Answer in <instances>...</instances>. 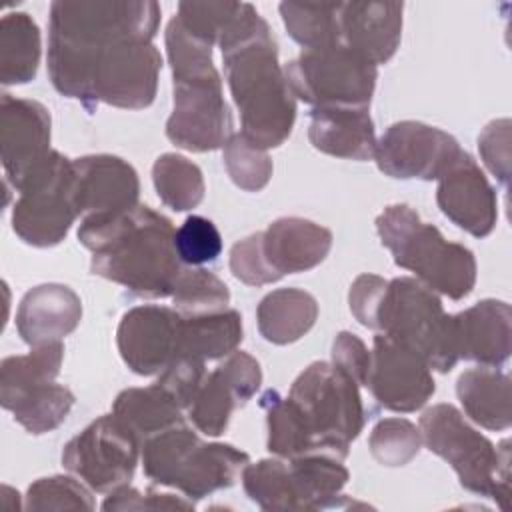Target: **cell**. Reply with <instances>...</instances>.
Here are the masks:
<instances>
[{
    "instance_id": "6da1fadb",
    "label": "cell",
    "mask_w": 512,
    "mask_h": 512,
    "mask_svg": "<svg viewBox=\"0 0 512 512\" xmlns=\"http://www.w3.org/2000/svg\"><path fill=\"white\" fill-rule=\"evenodd\" d=\"M232 100L240 112V134L270 150L282 146L296 120V96L278 60V44L258 10H242L218 42Z\"/></svg>"
},
{
    "instance_id": "7a4b0ae2",
    "label": "cell",
    "mask_w": 512,
    "mask_h": 512,
    "mask_svg": "<svg viewBox=\"0 0 512 512\" xmlns=\"http://www.w3.org/2000/svg\"><path fill=\"white\" fill-rule=\"evenodd\" d=\"M174 224L150 206L82 218L78 240L92 252L90 270L140 298L172 296L182 262Z\"/></svg>"
},
{
    "instance_id": "3957f363",
    "label": "cell",
    "mask_w": 512,
    "mask_h": 512,
    "mask_svg": "<svg viewBox=\"0 0 512 512\" xmlns=\"http://www.w3.org/2000/svg\"><path fill=\"white\" fill-rule=\"evenodd\" d=\"M160 70L162 56L152 42H118L98 52L48 42L52 86L90 112L100 102L126 110L148 108L156 98Z\"/></svg>"
},
{
    "instance_id": "277c9868",
    "label": "cell",
    "mask_w": 512,
    "mask_h": 512,
    "mask_svg": "<svg viewBox=\"0 0 512 512\" xmlns=\"http://www.w3.org/2000/svg\"><path fill=\"white\" fill-rule=\"evenodd\" d=\"M376 230L394 264L414 272L432 292L450 300H462L472 292L478 270L474 252L464 244L448 242L408 204L386 206L376 218Z\"/></svg>"
},
{
    "instance_id": "5b68a950",
    "label": "cell",
    "mask_w": 512,
    "mask_h": 512,
    "mask_svg": "<svg viewBox=\"0 0 512 512\" xmlns=\"http://www.w3.org/2000/svg\"><path fill=\"white\" fill-rule=\"evenodd\" d=\"M142 468L148 480L176 488L190 500L230 488L250 456L224 442H204L186 422L142 442Z\"/></svg>"
},
{
    "instance_id": "8992f818",
    "label": "cell",
    "mask_w": 512,
    "mask_h": 512,
    "mask_svg": "<svg viewBox=\"0 0 512 512\" xmlns=\"http://www.w3.org/2000/svg\"><path fill=\"white\" fill-rule=\"evenodd\" d=\"M422 444L456 472L460 486L478 496L492 498L504 510L510 496V444L494 446L468 424L452 404H434L420 416Z\"/></svg>"
},
{
    "instance_id": "52a82bcc",
    "label": "cell",
    "mask_w": 512,
    "mask_h": 512,
    "mask_svg": "<svg viewBox=\"0 0 512 512\" xmlns=\"http://www.w3.org/2000/svg\"><path fill=\"white\" fill-rule=\"evenodd\" d=\"M360 386L332 362H312L292 382L288 400L296 408L316 454L344 460L364 428Z\"/></svg>"
},
{
    "instance_id": "ba28073f",
    "label": "cell",
    "mask_w": 512,
    "mask_h": 512,
    "mask_svg": "<svg viewBox=\"0 0 512 512\" xmlns=\"http://www.w3.org/2000/svg\"><path fill=\"white\" fill-rule=\"evenodd\" d=\"M376 330L416 352L432 370L450 372L460 360L452 314H446L436 292L416 278L388 280Z\"/></svg>"
},
{
    "instance_id": "9c48e42d",
    "label": "cell",
    "mask_w": 512,
    "mask_h": 512,
    "mask_svg": "<svg viewBox=\"0 0 512 512\" xmlns=\"http://www.w3.org/2000/svg\"><path fill=\"white\" fill-rule=\"evenodd\" d=\"M158 24L160 4L152 0H56L48 40L98 52L118 42H152Z\"/></svg>"
},
{
    "instance_id": "30bf717a",
    "label": "cell",
    "mask_w": 512,
    "mask_h": 512,
    "mask_svg": "<svg viewBox=\"0 0 512 512\" xmlns=\"http://www.w3.org/2000/svg\"><path fill=\"white\" fill-rule=\"evenodd\" d=\"M16 192L12 230L30 246L50 248L60 244L80 218L74 202L72 160L56 150L48 152Z\"/></svg>"
},
{
    "instance_id": "8fae6325",
    "label": "cell",
    "mask_w": 512,
    "mask_h": 512,
    "mask_svg": "<svg viewBox=\"0 0 512 512\" xmlns=\"http://www.w3.org/2000/svg\"><path fill=\"white\" fill-rule=\"evenodd\" d=\"M284 76L292 94L312 108H370L378 66L338 42L302 50L284 66Z\"/></svg>"
},
{
    "instance_id": "7c38bea8",
    "label": "cell",
    "mask_w": 512,
    "mask_h": 512,
    "mask_svg": "<svg viewBox=\"0 0 512 512\" xmlns=\"http://www.w3.org/2000/svg\"><path fill=\"white\" fill-rule=\"evenodd\" d=\"M142 452L140 438L114 414H104L70 438L62 464L94 492L128 484Z\"/></svg>"
},
{
    "instance_id": "4fadbf2b",
    "label": "cell",
    "mask_w": 512,
    "mask_h": 512,
    "mask_svg": "<svg viewBox=\"0 0 512 512\" xmlns=\"http://www.w3.org/2000/svg\"><path fill=\"white\" fill-rule=\"evenodd\" d=\"M172 84V114L166 120L168 140L190 152L224 148L232 136V114L222 94L220 74L172 80Z\"/></svg>"
},
{
    "instance_id": "5bb4252c",
    "label": "cell",
    "mask_w": 512,
    "mask_h": 512,
    "mask_svg": "<svg viewBox=\"0 0 512 512\" xmlns=\"http://www.w3.org/2000/svg\"><path fill=\"white\" fill-rule=\"evenodd\" d=\"M460 150L452 134L418 120H402L378 138L374 160L390 178L438 180Z\"/></svg>"
},
{
    "instance_id": "9a60e30c",
    "label": "cell",
    "mask_w": 512,
    "mask_h": 512,
    "mask_svg": "<svg viewBox=\"0 0 512 512\" xmlns=\"http://www.w3.org/2000/svg\"><path fill=\"white\" fill-rule=\"evenodd\" d=\"M366 388L380 406L392 412H416L434 394L432 368L410 348L378 332Z\"/></svg>"
},
{
    "instance_id": "2e32d148",
    "label": "cell",
    "mask_w": 512,
    "mask_h": 512,
    "mask_svg": "<svg viewBox=\"0 0 512 512\" xmlns=\"http://www.w3.org/2000/svg\"><path fill=\"white\" fill-rule=\"evenodd\" d=\"M184 316L168 306L144 304L130 308L116 330V344L124 364L138 376L160 374L180 356Z\"/></svg>"
},
{
    "instance_id": "e0dca14e",
    "label": "cell",
    "mask_w": 512,
    "mask_h": 512,
    "mask_svg": "<svg viewBox=\"0 0 512 512\" xmlns=\"http://www.w3.org/2000/svg\"><path fill=\"white\" fill-rule=\"evenodd\" d=\"M50 112L36 100L2 94L0 160L4 186L18 190L50 152Z\"/></svg>"
},
{
    "instance_id": "ac0fdd59",
    "label": "cell",
    "mask_w": 512,
    "mask_h": 512,
    "mask_svg": "<svg viewBox=\"0 0 512 512\" xmlns=\"http://www.w3.org/2000/svg\"><path fill=\"white\" fill-rule=\"evenodd\" d=\"M436 202L450 222L476 238L488 236L496 226V190L466 150H460L438 178Z\"/></svg>"
},
{
    "instance_id": "d6986e66",
    "label": "cell",
    "mask_w": 512,
    "mask_h": 512,
    "mask_svg": "<svg viewBox=\"0 0 512 512\" xmlns=\"http://www.w3.org/2000/svg\"><path fill=\"white\" fill-rule=\"evenodd\" d=\"M74 202L78 216L108 214L134 208L140 180L132 164L112 154H88L72 160Z\"/></svg>"
},
{
    "instance_id": "ffe728a7",
    "label": "cell",
    "mask_w": 512,
    "mask_h": 512,
    "mask_svg": "<svg viewBox=\"0 0 512 512\" xmlns=\"http://www.w3.org/2000/svg\"><path fill=\"white\" fill-rule=\"evenodd\" d=\"M402 2L352 0L340 4V44L374 66L386 64L402 38Z\"/></svg>"
},
{
    "instance_id": "44dd1931",
    "label": "cell",
    "mask_w": 512,
    "mask_h": 512,
    "mask_svg": "<svg viewBox=\"0 0 512 512\" xmlns=\"http://www.w3.org/2000/svg\"><path fill=\"white\" fill-rule=\"evenodd\" d=\"M82 320V300L66 284H38L30 288L16 310V330L30 346L62 342Z\"/></svg>"
},
{
    "instance_id": "7402d4cb",
    "label": "cell",
    "mask_w": 512,
    "mask_h": 512,
    "mask_svg": "<svg viewBox=\"0 0 512 512\" xmlns=\"http://www.w3.org/2000/svg\"><path fill=\"white\" fill-rule=\"evenodd\" d=\"M458 358L480 366H502L510 358L512 308L504 300L486 298L452 314Z\"/></svg>"
},
{
    "instance_id": "603a6c76",
    "label": "cell",
    "mask_w": 512,
    "mask_h": 512,
    "mask_svg": "<svg viewBox=\"0 0 512 512\" xmlns=\"http://www.w3.org/2000/svg\"><path fill=\"white\" fill-rule=\"evenodd\" d=\"M262 248L278 278L316 268L332 248V232L300 216H284L262 232Z\"/></svg>"
},
{
    "instance_id": "cb8c5ba5",
    "label": "cell",
    "mask_w": 512,
    "mask_h": 512,
    "mask_svg": "<svg viewBox=\"0 0 512 512\" xmlns=\"http://www.w3.org/2000/svg\"><path fill=\"white\" fill-rule=\"evenodd\" d=\"M308 138L328 156L358 162L372 160L378 142L368 108L352 106L312 108Z\"/></svg>"
},
{
    "instance_id": "d4e9b609",
    "label": "cell",
    "mask_w": 512,
    "mask_h": 512,
    "mask_svg": "<svg viewBox=\"0 0 512 512\" xmlns=\"http://www.w3.org/2000/svg\"><path fill=\"white\" fill-rule=\"evenodd\" d=\"M456 396L464 414L478 426L494 432L510 428V378L498 366L478 364L464 370L456 382Z\"/></svg>"
},
{
    "instance_id": "484cf974",
    "label": "cell",
    "mask_w": 512,
    "mask_h": 512,
    "mask_svg": "<svg viewBox=\"0 0 512 512\" xmlns=\"http://www.w3.org/2000/svg\"><path fill=\"white\" fill-rule=\"evenodd\" d=\"M318 318L316 298L300 288H278L266 294L256 308L258 332L266 342L284 346L310 332Z\"/></svg>"
},
{
    "instance_id": "4316f807",
    "label": "cell",
    "mask_w": 512,
    "mask_h": 512,
    "mask_svg": "<svg viewBox=\"0 0 512 512\" xmlns=\"http://www.w3.org/2000/svg\"><path fill=\"white\" fill-rule=\"evenodd\" d=\"M288 470L296 510H328L342 506V488L350 478V472L342 460L326 454H306L288 458Z\"/></svg>"
},
{
    "instance_id": "83f0119b",
    "label": "cell",
    "mask_w": 512,
    "mask_h": 512,
    "mask_svg": "<svg viewBox=\"0 0 512 512\" xmlns=\"http://www.w3.org/2000/svg\"><path fill=\"white\" fill-rule=\"evenodd\" d=\"M42 44L40 28L26 12H10L0 20V82L26 84L36 78Z\"/></svg>"
},
{
    "instance_id": "f1b7e54d",
    "label": "cell",
    "mask_w": 512,
    "mask_h": 512,
    "mask_svg": "<svg viewBox=\"0 0 512 512\" xmlns=\"http://www.w3.org/2000/svg\"><path fill=\"white\" fill-rule=\"evenodd\" d=\"M64 360V344L34 346L28 354L8 356L0 362V404L10 410L30 390L54 382Z\"/></svg>"
},
{
    "instance_id": "f546056e",
    "label": "cell",
    "mask_w": 512,
    "mask_h": 512,
    "mask_svg": "<svg viewBox=\"0 0 512 512\" xmlns=\"http://www.w3.org/2000/svg\"><path fill=\"white\" fill-rule=\"evenodd\" d=\"M182 412L184 410L156 382L146 388H126L112 404V414L120 418L140 442L182 424Z\"/></svg>"
},
{
    "instance_id": "4dcf8cb0",
    "label": "cell",
    "mask_w": 512,
    "mask_h": 512,
    "mask_svg": "<svg viewBox=\"0 0 512 512\" xmlns=\"http://www.w3.org/2000/svg\"><path fill=\"white\" fill-rule=\"evenodd\" d=\"M242 316L234 308L190 316L182 322L180 354L200 360H218L232 354L242 342Z\"/></svg>"
},
{
    "instance_id": "1f68e13d",
    "label": "cell",
    "mask_w": 512,
    "mask_h": 512,
    "mask_svg": "<svg viewBox=\"0 0 512 512\" xmlns=\"http://www.w3.org/2000/svg\"><path fill=\"white\" fill-rule=\"evenodd\" d=\"M152 182L162 204L174 212L196 208L206 192L200 166L174 152L156 158L152 166Z\"/></svg>"
},
{
    "instance_id": "d6a6232c",
    "label": "cell",
    "mask_w": 512,
    "mask_h": 512,
    "mask_svg": "<svg viewBox=\"0 0 512 512\" xmlns=\"http://www.w3.org/2000/svg\"><path fill=\"white\" fill-rule=\"evenodd\" d=\"M342 2H282L278 6L288 36L304 50L340 42Z\"/></svg>"
},
{
    "instance_id": "836d02e7",
    "label": "cell",
    "mask_w": 512,
    "mask_h": 512,
    "mask_svg": "<svg viewBox=\"0 0 512 512\" xmlns=\"http://www.w3.org/2000/svg\"><path fill=\"white\" fill-rule=\"evenodd\" d=\"M260 406L266 412L268 450L278 458H298L316 454L310 434L306 432L296 408L286 396L276 390H266L260 398Z\"/></svg>"
},
{
    "instance_id": "e575fe53",
    "label": "cell",
    "mask_w": 512,
    "mask_h": 512,
    "mask_svg": "<svg viewBox=\"0 0 512 512\" xmlns=\"http://www.w3.org/2000/svg\"><path fill=\"white\" fill-rule=\"evenodd\" d=\"M242 488L246 496L262 510H296V498L286 458H264L246 464L242 474Z\"/></svg>"
},
{
    "instance_id": "d590c367",
    "label": "cell",
    "mask_w": 512,
    "mask_h": 512,
    "mask_svg": "<svg viewBox=\"0 0 512 512\" xmlns=\"http://www.w3.org/2000/svg\"><path fill=\"white\" fill-rule=\"evenodd\" d=\"M236 408H242L230 382L216 366L206 374L194 400L186 408L192 426L206 436H220L226 432L230 416Z\"/></svg>"
},
{
    "instance_id": "8d00e7d4",
    "label": "cell",
    "mask_w": 512,
    "mask_h": 512,
    "mask_svg": "<svg viewBox=\"0 0 512 512\" xmlns=\"http://www.w3.org/2000/svg\"><path fill=\"white\" fill-rule=\"evenodd\" d=\"M74 394L62 384H44L22 396L10 412L14 420L30 434H46L56 430L74 406Z\"/></svg>"
},
{
    "instance_id": "74e56055",
    "label": "cell",
    "mask_w": 512,
    "mask_h": 512,
    "mask_svg": "<svg viewBox=\"0 0 512 512\" xmlns=\"http://www.w3.org/2000/svg\"><path fill=\"white\" fill-rule=\"evenodd\" d=\"M170 298L174 310H178L184 318H190L226 310L230 302V290L216 274L192 266L182 270Z\"/></svg>"
},
{
    "instance_id": "f35d334b",
    "label": "cell",
    "mask_w": 512,
    "mask_h": 512,
    "mask_svg": "<svg viewBox=\"0 0 512 512\" xmlns=\"http://www.w3.org/2000/svg\"><path fill=\"white\" fill-rule=\"evenodd\" d=\"M368 448L382 466H406L420 452L422 434L420 428L406 418H384L372 428Z\"/></svg>"
},
{
    "instance_id": "ab89813d",
    "label": "cell",
    "mask_w": 512,
    "mask_h": 512,
    "mask_svg": "<svg viewBox=\"0 0 512 512\" xmlns=\"http://www.w3.org/2000/svg\"><path fill=\"white\" fill-rule=\"evenodd\" d=\"M222 160L230 180L246 192H260L270 182L274 170L268 152L246 140L240 132L226 140Z\"/></svg>"
},
{
    "instance_id": "60d3db41",
    "label": "cell",
    "mask_w": 512,
    "mask_h": 512,
    "mask_svg": "<svg viewBox=\"0 0 512 512\" xmlns=\"http://www.w3.org/2000/svg\"><path fill=\"white\" fill-rule=\"evenodd\" d=\"M26 510H92L90 488L72 476L38 478L28 486Z\"/></svg>"
},
{
    "instance_id": "b9f144b4",
    "label": "cell",
    "mask_w": 512,
    "mask_h": 512,
    "mask_svg": "<svg viewBox=\"0 0 512 512\" xmlns=\"http://www.w3.org/2000/svg\"><path fill=\"white\" fill-rule=\"evenodd\" d=\"M174 248L182 264L200 268L220 256L222 236L212 220L192 214L176 228Z\"/></svg>"
},
{
    "instance_id": "7bdbcfd3",
    "label": "cell",
    "mask_w": 512,
    "mask_h": 512,
    "mask_svg": "<svg viewBox=\"0 0 512 512\" xmlns=\"http://www.w3.org/2000/svg\"><path fill=\"white\" fill-rule=\"evenodd\" d=\"M240 10L242 2H180L176 18L190 34L214 46Z\"/></svg>"
},
{
    "instance_id": "ee69618b",
    "label": "cell",
    "mask_w": 512,
    "mask_h": 512,
    "mask_svg": "<svg viewBox=\"0 0 512 512\" xmlns=\"http://www.w3.org/2000/svg\"><path fill=\"white\" fill-rule=\"evenodd\" d=\"M206 360L180 354L160 374L156 384L182 408L186 410L194 400L200 384L206 378Z\"/></svg>"
},
{
    "instance_id": "f6af8a7d",
    "label": "cell",
    "mask_w": 512,
    "mask_h": 512,
    "mask_svg": "<svg viewBox=\"0 0 512 512\" xmlns=\"http://www.w3.org/2000/svg\"><path fill=\"white\" fill-rule=\"evenodd\" d=\"M230 272L248 286H266L280 280L264 256L262 232H254L230 248Z\"/></svg>"
},
{
    "instance_id": "bcb514c9",
    "label": "cell",
    "mask_w": 512,
    "mask_h": 512,
    "mask_svg": "<svg viewBox=\"0 0 512 512\" xmlns=\"http://www.w3.org/2000/svg\"><path fill=\"white\" fill-rule=\"evenodd\" d=\"M510 120L498 118L484 126L478 136V152L486 168L496 176V180L508 188L510 182Z\"/></svg>"
},
{
    "instance_id": "7dc6e473",
    "label": "cell",
    "mask_w": 512,
    "mask_h": 512,
    "mask_svg": "<svg viewBox=\"0 0 512 512\" xmlns=\"http://www.w3.org/2000/svg\"><path fill=\"white\" fill-rule=\"evenodd\" d=\"M192 510L194 500L188 496L160 494L148 488L144 494L130 484H122L108 492L102 510Z\"/></svg>"
},
{
    "instance_id": "c3c4849f",
    "label": "cell",
    "mask_w": 512,
    "mask_h": 512,
    "mask_svg": "<svg viewBox=\"0 0 512 512\" xmlns=\"http://www.w3.org/2000/svg\"><path fill=\"white\" fill-rule=\"evenodd\" d=\"M330 356H332L330 362L338 370H342L346 376H350L358 386H366L372 352L356 334H352L348 330L338 332L332 342Z\"/></svg>"
},
{
    "instance_id": "681fc988",
    "label": "cell",
    "mask_w": 512,
    "mask_h": 512,
    "mask_svg": "<svg viewBox=\"0 0 512 512\" xmlns=\"http://www.w3.org/2000/svg\"><path fill=\"white\" fill-rule=\"evenodd\" d=\"M388 280H384L378 274H360L350 286L348 292V304L352 316L366 328L376 330L378 310L384 298Z\"/></svg>"
},
{
    "instance_id": "f907efd6",
    "label": "cell",
    "mask_w": 512,
    "mask_h": 512,
    "mask_svg": "<svg viewBox=\"0 0 512 512\" xmlns=\"http://www.w3.org/2000/svg\"><path fill=\"white\" fill-rule=\"evenodd\" d=\"M226 380L230 382L240 406H244L262 384V368L254 356L242 350H234L218 366Z\"/></svg>"
}]
</instances>
